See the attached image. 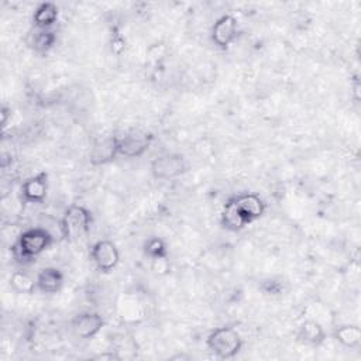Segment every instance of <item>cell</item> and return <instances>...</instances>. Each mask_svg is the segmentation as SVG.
Listing matches in <instances>:
<instances>
[{"instance_id":"obj_1","label":"cell","mask_w":361,"mask_h":361,"mask_svg":"<svg viewBox=\"0 0 361 361\" xmlns=\"http://www.w3.org/2000/svg\"><path fill=\"white\" fill-rule=\"evenodd\" d=\"M54 243L52 233L45 227H31L24 230L13 247L14 255L23 261H31L45 252Z\"/></svg>"},{"instance_id":"obj_6","label":"cell","mask_w":361,"mask_h":361,"mask_svg":"<svg viewBox=\"0 0 361 361\" xmlns=\"http://www.w3.org/2000/svg\"><path fill=\"white\" fill-rule=\"evenodd\" d=\"M90 258L97 271L111 272L120 262V251L111 240H97L90 248Z\"/></svg>"},{"instance_id":"obj_7","label":"cell","mask_w":361,"mask_h":361,"mask_svg":"<svg viewBox=\"0 0 361 361\" xmlns=\"http://www.w3.org/2000/svg\"><path fill=\"white\" fill-rule=\"evenodd\" d=\"M104 327V319L97 312L85 310L75 314L71 320L72 333L82 340H90L96 337Z\"/></svg>"},{"instance_id":"obj_3","label":"cell","mask_w":361,"mask_h":361,"mask_svg":"<svg viewBox=\"0 0 361 361\" xmlns=\"http://www.w3.org/2000/svg\"><path fill=\"white\" fill-rule=\"evenodd\" d=\"M241 334L231 326L213 329L206 337V347L220 360L234 358L243 348Z\"/></svg>"},{"instance_id":"obj_15","label":"cell","mask_w":361,"mask_h":361,"mask_svg":"<svg viewBox=\"0 0 361 361\" xmlns=\"http://www.w3.org/2000/svg\"><path fill=\"white\" fill-rule=\"evenodd\" d=\"M298 341H300L305 345L310 347H319L326 340V330L317 320H305L296 333Z\"/></svg>"},{"instance_id":"obj_9","label":"cell","mask_w":361,"mask_h":361,"mask_svg":"<svg viewBox=\"0 0 361 361\" xmlns=\"http://www.w3.org/2000/svg\"><path fill=\"white\" fill-rule=\"evenodd\" d=\"M49 189V180L47 172H38L27 178L21 185V199L25 203L39 204L47 199Z\"/></svg>"},{"instance_id":"obj_18","label":"cell","mask_w":361,"mask_h":361,"mask_svg":"<svg viewBox=\"0 0 361 361\" xmlns=\"http://www.w3.org/2000/svg\"><path fill=\"white\" fill-rule=\"evenodd\" d=\"M8 283H10V288L17 293L32 295L37 290V279L23 269H17L11 272Z\"/></svg>"},{"instance_id":"obj_2","label":"cell","mask_w":361,"mask_h":361,"mask_svg":"<svg viewBox=\"0 0 361 361\" xmlns=\"http://www.w3.org/2000/svg\"><path fill=\"white\" fill-rule=\"evenodd\" d=\"M93 223L92 212L82 204H71L59 220V234L66 241H79L87 235Z\"/></svg>"},{"instance_id":"obj_4","label":"cell","mask_w":361,"mask_h":361,"mask_svg":"<svg viewBox=\"0 0 361 361\" xmlns=\"http://www.w3.org/2000/svg\"><path fill=\"white\" fill-rule=\"evenodd\" d=\"M189 169V164L182 154L168 152L155 157L149 164L151 175L159 180H171L182 176Z\"/></svg>"},{"instance_id":"obj_20","label":"cell","mask_w":361,"mask_h":361,"mask_svg":"<svg viewBox=\"0 0 361 361\" xmlns=\"http://www.w3.org/2000/svg\"><path fill=\"white\" fill-rule=\"evenodd\" d=\"M259 289L265 293V295H269V296H278V295H282L283 292V283L281 281H276V279H265L262 281V283L259 285Z\"/></svg>"},{"instance_id":"obj_8","label":"cell","mask_w":361,"mask_h":361,"mask_svg":"<svg viewBox=\"0 0 361 361\" xmlns=\"http://www.w3.org/2000/svg\"><path fill=\"white\" fill-rule=\"evenodd\" d=\"M237 34H238L237 18L231 14H223L214 21L210 31V39L216 48L226 51L235 41Z\"/></svg>"},{"instance_id":"obj_17","label":"cell","mask_w":361,"mask_h":361,"mask_svg":"<svg viewBox=\"0 0 361 361\" xmlns=\"http://www.w3.org/2000/svg\"><path fill=\"white\" fill-rule=\"evenodd\" d=\"M334 340L344 348H357L361 344V329L357 324H338L333 330Z\"/></svg>"},{"instance_id":"obj_12","label":"cell","mask_w":361,"mask_h":361,"mask_svg":"<svg viewBox=\"0 0 361 361\" xmlns=\"http://www.w3.org/2000/svg\"><path fill=\"white\" fill-rule=\"evenodd\" d=\"M37 279V290L45 295L58 293L65 282V276L62 271L56 267H45L39 269L35 276Z\"/></svg>"},{"instance_id":"obj_11","label":"cell","mask_w":361,"mask_h":361,"mask_svg":"<svg viewBox=\"0 0 361 361\" xmlns=\"http://www.w3.org/2000/svg\"><path fill=\"white\" fill-rule=\"evenodd\" d=\"M118 157L117 154V135L103 137L97 140L89 155V161L92 165H106Z\"/></svg>"},{"instance_id":"obj_14","label":"cell","mask_w":361,"mask_h":361,"mask_svg":"<svg viewBox=\"0 0 361 361\" xmlns=\"http://www.w3.org/2000/svg\"><path fill=\"white\" fill-rule=\"evenodd\" d=\"M220 224L223 226V228H226L227 231L231 233H237L244 230L250 221L248 219L241 213V210L237 207V204L234 203L233 199H228L220 213Z\"/></svg>"},{"instance_id":"obj_19","label":"cell","mask_w":361,"mask_h":361,"mask_svg":"<svg viewBox=\"0 0 361 361\" xmlns=\"http://www.w3.org/2000/svg\"><path fill=\"white\" fill-rule=\"evenodd\" d=\"M142 251L145 254V257H148L149 259H155V258H162V257H168V247L166 243L159 238V237H149L145 240L144 245H142Z\"/></svg>"},{"instance_id":"obj_16","label":"cell","mask_w":361,"mask_h":361,"mask_svg":"<svg viewBox=\"0 0 361 361\" xmlns=\"http://www.w3.org/2000/svg\"><path fill=\"white\" fill-rule=\"evenodd\" d=\"M59 17V8L52 1L39 3L32 14V25L35 28H52Z\"/></svg>"},{"instance_id":"obj_10","label":"cell","mask_w":361,"mask_h":361,"mask_svg":"<svg viewBox=\"0 0 361 361\" xmlns=\"http://www.w3.org/2000/svg\"><path fill=\"white\" fill-rule=\"evenodd\" d=\"M231 199L234 200L237 207L241 210V213L248 219L250 223L262 217L267 210V204L262 200V197L254 192H244Z\"/></svg>"},{"instance_id":"obj_13","label":"cell","mask_w":361,"mask_h":361,"mask_svg":"<svg viewBox=\"0 0 361 361\" xmlns=\"http://www.w3.org/2000/svg\"><path fill=\"white\" fill-rule=\"evenodd\" d=\"M25 42L34 52L47 54L56 44V32L52 28L32 27L25 37Z\"/></svg>"},{"instance_id":"obj_5","label":"cell","mask_w":361,"mask_h":361,"mask_svg":"<svg viewBox=\"0 0 361 361\" xmlns=\"http://www.w3.org/2000/svg\"><path fill=\"white\" fill-rule=\"evenodd\" d=\"M154 142V134L148 131H130L117 135V154L124 158L142 157Z\"/></svg>"},{"instance_id":"obj_21","label":"cell","mask_w":361,"mask_h":361,"mask_svg":"<svg viewBox=\"0 0 361 361\" xmlns=\"http://www.w3.org/2000/svg\"><path fill=\"white\" fill-rule=\"evenodd\" d=\"M151 269L155 275H166L171 271V264H169V258L168 257H162V258H155L151 259Z\"/></svg>"}]
</instances>
